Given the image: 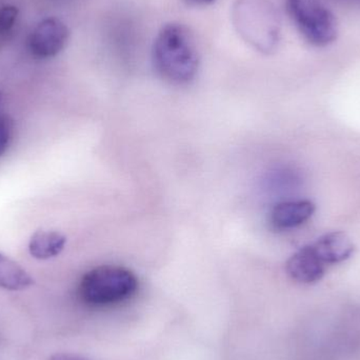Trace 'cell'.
Listing matches in <instances>:
<instances>
[{"label": "cell", "instance_id": "cell-1", "mask_svg": "<svg viewBox=\"0 0 360 360\" xmlns=\"http://www.w3.org/2000/svg\"><path fill=\"white\" fill-rule=\"evenodd\" d=\"M152 59L158 73L171 84H190L198 73L194 39L181 23H167L160 29L154 40Z\"/></svg>", "mask_w": 360, "mask_h": 360}, {"label": "cell", "instance_id": "cell-2", "mask_svg": "<svg viewBox=\"0 0 360 360\" xmlns=\"http://www.w3.org/2000/svg\"><path fill=\"white\" fill-rule=\"evenodd\" d=\"M235 27L256 50L271 54L281 41V21L269 0H237L233 8Z\"/></svg>", "mask_w": 360, "mask_h": 360}, {"label": "cell", "instance_id": "cell-3", "mask_svg": "<svg viewBox=\"0 0 360 360\" xmlns=\"http://www.w3.org/2000/svg\"><path fill=\"white\" fill-rule=\"evenodd\" d=\"M139 279L132 271L118 266H101L86 272L79 285V295L91 306H109L132 297Z\"/></svg>", "mask_w": 360, "mask_h": 360}, {"label": "cell", "instance_id": "cell-4", "mask_svg": "<svg viewBox=\"0 0 360 360\" xmlns=\"http://www.w3.org/2000/svg\"><path fill=\"white\" fill-rule=\"evenodd\" d=\"M287 12L307 42L326 48L338 39L335 15L321 0H287Z\"/></svg>", "mask_w": 360, "mask_h": 360}, {"label": "cell", "instance_id": "cell-5", "mask_svg": "<svg viewBox=\"0 0 360 360\" xmlns=\"http://www.w3.org/2000/svg\"><path fill=\"white\" fill-rule=\"evenodd\" d=\"M69 39V29L60 19H44L32 32L29 39L32 54L40 58L56 56Z\"/></svg>", "mask_w": 360, "mask_h": 360}, {"label": "cell", "instance_id": "cell-6", "mask_svg": "<svg viewBox=\"0 0 360 360\" xmlns=\"http://www.w3.org/2000/svg\"><path fill=\"white\" fill-rule=\"evenodd\" d=\"M326 266L315 253L312 245L298 250L288 259L285 269L293 281L300 283H317L326 273Z\"/></svg>", "mask_w": 360, "mask_h": 360}, {"label": "cell", "instance_id": "cell-7", "mask_svg": "<svg viewBox=\"0 0 360 360\" xmlns=\"http://www.w3.org/2000/svg\"><path fill=\"white\" fill-rule=\"evenodd\" d=\"M312 247L325 264H340L349 259L356 249L352 239L342 231L323 235Z\"/></svg>", "mask_w": 360, "mask_h": 360}, {"label": "cell", "instance_id": "cell-8", "mask_svg": "<svg viewBox=\"0 0 360 360\" xmlns=\"http://www.w3.org/2000/svg\"><path fill=\"white\" fill-rule=\"evenodd\" d=\"M314 203L307 199L279 202L271 212V222L279 230H289L302 226L315 213Z\"/></svg>", "mask_w": 360, "mask_h": 360}, {"label": "cell", "instance_id": "cell-9", "mask_svg": "<svg viewBox=\"0 0 360 360\" xmlns=\"http://www.w3.org/2000/svg\"><path fill=\"white\" fill-rule=\"evenodd\" d=\"M67 238L54 231H39L31 237L30 254L36 259L46 260L56 257L65 249Z\"/></svg>", "mask_w": 360, "mask_h": 360}, {"label": "cell", "instance_id": "cell-10", "mask_svg": "<svg viewBox=\"0 0 360 360\" xmlns=\"http://www.w3.org/2000/svg\"><path fill=\"white\" fill-rule=\"evenodd\" d=\"M34 285L31 275L18 264L0 253V288L8 291H21Z\"/></svg>", "mask_w": 360, "mask_h": 360}, {"label": "cell", "instance_id": "cell-11", "mask_svg": "<svg viewBox=\"0 0 360 360\" xmlns=\"http://www.w3.org/2000/svg\"><path fill=\"white\" fill-rule=\"evenodd\" d=\"M18 15V10L13 6H4L0 8V35L8 33L14 27Z\"/></svg>", "mask_w": 360, "mask_h": 360}, {"label": "cell", "instance_id": "cell-12", "mask_svg": "<svg viewBox=\"0 0 360 360\" xmlns=\"http://www.w3.org/2000/svg\"><path fill=\"white\" fill-rule=\"evenodd\" d=\"M11 139V128L8 120L0 116V156L6 153Z\"/></svg>", "mask_w": 360, "mask_h": 360}, {"label": "cell", "instance_id": "cell-13", "mask_svg": "<svg viewBox=\"0 0 360 360\" xmlns=\"http://www.w3.org/2000/svg\"><path fill=\"white\" fill-rule=\"evenodd\" d=\"M50 360H90L84 359V357L77 356L73 354H65V353H59V354L53 355Z\"/></svg>", "mask_w": 360, "mask_h": 360}, {"label": "cell", "instance_id": "cell-14", "mask_svg": "<svg viewBox=\"0 0 360 360\" xmlns=\"http://www.w3.org/2000/svg\"><path fill=\"white\" fill-rule=\"evenodd\" d=\"M191 6H209L214 4L216 0H186Z\"/></svg>", "mask_w": 360, "mask_h": 360}, {"label": "cell", "instance_id": "cell-15", "mask_svg": "<svg viewBox=\"0 0 360 360\" xmlns=\"http://www.w3.org/2000/svg\"><path fill=\"white\" fill-rule=\"evenodd\" d=\"M0 103H1V94H0Z\"/></svg>", "mask_w": 360, "mask_h": 360}]
</instances>
